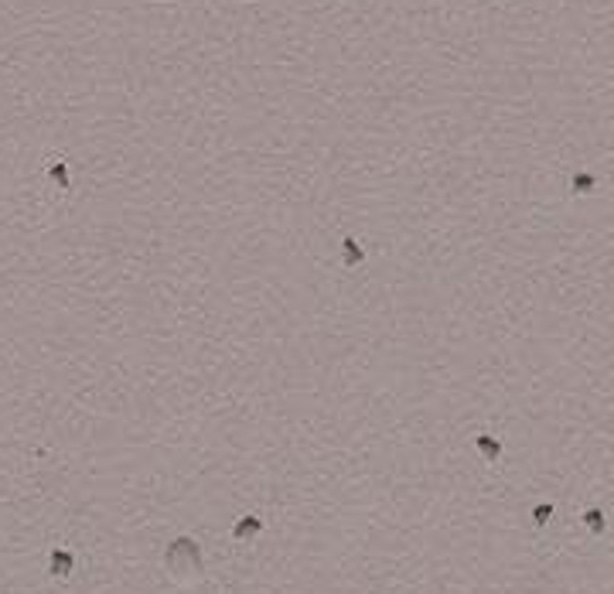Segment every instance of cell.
I'll use <instances>...</instances> for the list:
<instances>
[{
	"label": "cell",
	"mask_w": 614,
	"mask_h": 594,
	"mask_svg": "<svg viewBox=\"0 0 614 594\" xmlns=\"http://www.w3.org/2000/svg\"><path fill=\"white\" fill-rule=\"evenodd\" d=\"M168 574L174 580L201 578V553L191 540H174L168 547Z\"/></svg>",
	"instance_id": "cell-1"
},
{
	"label": "cell",
	"mask_w": 614,
	"mask_h": 594,
	"mask_svg": "<svg viewBox=\"0 0 614 594\" xmlns=\"http://www.w3.org/2000/svg\"><path fill=\"white\" fill-rule=\"evenodd\" d=\"M69 557H65V553H55V574H69Z\"/></svg>",
	"instance_id": "cell-2"
}]
</instances>
